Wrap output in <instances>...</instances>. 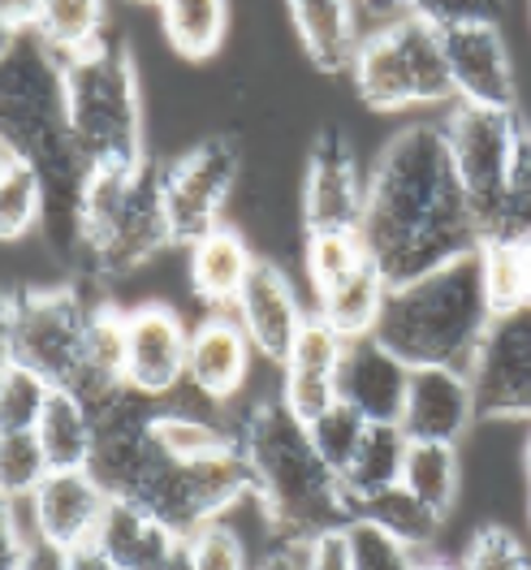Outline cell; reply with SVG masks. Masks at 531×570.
Here are the masks:
<instances>
[{
    "label": "cell",
    "instance_id": "cell-36",
    "mask_svg": "<svg viewBox=\"0 0 531 570\" xmlns=\"http://www.w3.org/2000/svg\"><path fill=\"white\" fill-rule=\"evenodd\" d=\"M48 471H52V463L39 445L36 428L0 432V489H4V498H31L48 480Z\"/></svg>",
    "mask_w": 531,
    "mask_h": 570
},
{
    "label": "cell",
    "instance_id": "cell-30",
    "mask_svg": "<svg viewBox=\"0 0 531 570\" xmlns=\"http://www.w3.org/2000/svg\"><path fill=\"white\" fill-rule=\"evenodd\" d=\"M43 178L27 156H18L13 147H0V234L4 243H22L27 234L43 229Z\"/></svg>",
    "mask_w": 531,
    "mask_h": 570
},
{
    "label": "cell",
    "instance_id": "cell-17",
    "mask_svg": "<svg viewBox=\"0 0 531 570\" xmlns=\"http://www.w3.org/2000/svg\"><path fill=\"white\" fill-rule=\"evenodd\" d=\"M234 316L247 328L255 355L273 358V363L289 358L303 324H307V312H303L289 277H285V268L273 264V259H255L247 285H243V294L234 303Z\"/></svg>",
    "mask_w": 531,
    "mask_h": 570
},
{
    "label": "cell",
    "instance_id": "cell-26",
    "mask_svg": "<svg viewBox=\"0 0 531 570\" xmlns=\"http://www.w3.org/2000/svg\"><path fill=\"white\" fill-rule=\"evenodd\" d=\"M406 450H411V436L402 432V424H367L351 466L342 471V493H346V505H351V519L358 501L376 498V493L402 484Z\"/></svg>",
    "mask_w": 531,
    "mask_h": 570
},
{
    "label": "cell",
    "instance_id": "cell-39",
    "mask_svg": "<svg viewBox=\"0 0 531 570\" xmlns=\"http://www.w3.org/2000/svg\"><path fill=\"white\" fill-rule=\"evenodd\" d=\"M307 428H312V441H316V450L324 454V463L342 475V471L351 466L354 450H358V441H363V432H367V420L337 397V402H333L328 411H319Z\"/></svg>",
    "mask_w": 531,
    "mask_h": 570
},
{
    "label": "cell",
    "instance_id": "cell-13",
    "mask_svg": "<svg viewBox=\"0 0 531 570\" xmlns=\"http://www.w3.org/2000/svg\"><path fill=\"white\" fill-rule=\"evenodd\" d=\"M363 208H367V174L358 169L351 139L328 126L307 156L303 225L307 234H358Z\"/></svg>",
    "mask_w": 531,
    "mask_h": 570
},
{
    "label": "cell",
    "instance_id": "cell-10",
    "mask_svg": "<svg viewBox=\"0 0 531 570\" xmlns=\"http://www.w3.org/2000/svg\"><path fill=\"white\" fill-rule=\"evenodd\" d=\"M238 178H243V151L229 135L199 139L190 151L169 160L160 169V181H165V213L174 243L190 247L204 234H213Z\"/></svg>",
    "mask_w": 531,
    "mask_h": 570
},
{
    "label": "cell",
    "instance_id": "cell-52",
    "mask_svg": "<svg viewBox=\"0 0 531 570\" xmlns=\"http://www.w3.org/2000/svg\"><path fill=\"white\" fill-rule=\"evenodd\" d=\"M523 459H528V480H531V436H528V454H523Z\"/></svg>",
    "mask_w": 531,
    "mask_h": 570
},
{
    "label": "cell",
    "instance_id": "cell-21",
    "mask_svg": "<svg viewBox=\"0 0 531 570\" xmlns=\"http://www.w3.org/2000/svg\"><path fill=\"white\" fill-rule=\"evenodd\" d=\"M250 346L247 328L238 316L208 312L190 328V351H186V381L204 393L208 402H229L250 376Z\"/></svg>",
    "mask_w": 531,
    "mask_h": 570
},
{
    "label": "cell",
    "instance_id": "cell-50",
    "mask_svg": "<svg viewBox=\"0 0 531 570\" xmlns=\"http://www.w3.org/2000/svg\"><path fill=\"white\" fill-rule=\"evenodd\" d=\"M358 4H363V13H372L376 22H385V18H393V13H402L397 0H358Z\"/></svg>",
    "mask_w": 531,
    "mask_h": 570
},
{
    "label": "cell",
    "instance_id": "cell-8",
    "mask_svg": "<svg viewBox=\"0 0 531 570\" xmlns=\"http://www.w3.org/2000/svg\"><path fill=\"white\" fill-rule=\"evenodd\" d=\"M247 493H255L250 484V466L243 459V450H225L213 459H199V463H165L151 471V480L139 489V501L147 514H156L169 532L177 535H195L199 528L216 523L234 501H243Z\"/></svg>",
    "mask_w": 531,
    "mask_h": 570
},
{
    "label": "cell",
    "instance_id": "cell-2",
    "mask_svg": "<svg viewBox=\"0 0 531 570\" xmlns=\"http://www.w3.org/2000/svg\"><path fill=\"white\" fill-rule=\"evenodd\" d=\"M0 142L27 156L43 178V238L78 273V208L87 186V156L78 151L66 121L61 61L31 31L4 39V82H0Z\"/></svg>",
    "mask_w": 531,
    "mask_h": 570
},
{
    "label": "cell",
    "instance_id": "cell-53",
    "mask_svg": "<svg viewBox=\"0 0 531 570\" xmlns=\"http://www.w3.org/2000/svg\"><path fill=\"white\" fill-rule=\"evenodd\" d=\"M135 4H160V0H135Z\"/></svg>",
    "mask_w": 531,
    "mask_h": 570
},
{
    "label": "cell",
    "instance_id": "cell-45",
    "mask_svg": "<svg viewBox=\"0 0 531 570\" xmlns=\"http://www.w3.org/2000/svg\"><path fill=\"white\" fill-rule=\"evenodd\" d=\"M312 562V535H282L273 540V549L264 553V562L255 570H307Z\"/></svg>",
    "mask_w": 531,
    "mask_h": 570
},
{
    "label": "cell",
    "instance_id": "cell-27",
    "mask_svg": "<svg viewBox=\"0 0 531 570\" xmlns=\"http://www.w3.org/2000/svg\"><path fill=\"white\" fill-rule=\"evenodd\" d=\"M36 436L48 454L52 471H87L96 450V420L91 406L70 390H52L43 415L36 424Z\"/></svg>",
    "mask_w": 531,
    "mask_h": 570
},
{
    "label": "cell",
    "instance_id": "cell-49",
    "mask_svg": "<svg viewBox=\"0 0 531 570\" xmlns=\"http://www.w3.org/2000/svg\"><path fill=\"white\" fill-rule=\"evenodd\" d=\"M165 570H199L195 567V549H190V535H181L174 549V558L165 562Z\"/></svg>",
    "mask_w": 531,
    "mask_h": 570
},
{
    "label": "cell",
    "instance_id": "cell-47",
    "mask_svg": "<svg viewBox=\"0 0 531 570\" xmlns=\"http://www.w3.org/2000/svg\"><path fill=\"white\" fill-rule=\"evenodd\" d=\"M39 9H43V0H0V27H4V39L36 31Z\"/></svg>",
    "mask_w": 531,
    "mask_h": 570
},
{
    "label": "cell",
    "instance_id": "cell-4",
    "mask_svg": "<svg viewBox=\"0 0 531 570\" xmlns=\"http://www.w3.org/2000/svg\"><path fill=\"white\" fill-rule=\"evenodd\" d=\"M496 321L480 250L459 255L406 285H390L376 337L411 367H471Z\"/></svg>",
    "mask_w": 531,
    "mask_h": 570
},
{
    "label": "cell",
    "instance_id": "cell-18",
    "mask_svg": "<svg viewBox=\"0 0 531 570\" xmlns=\"http://www.w3.org/2000/svg\"><path fill=\"white\" fill-rule=\"evenodd\" d=\"M27 501H31V528L43 540L78 549L96 540L112 498L91 471H48V480Z\"/></svg>",
    "mask_w": 531,
    "mask_h": 570
},
{
    "label": "cell",
    "instance_id": "cell-38",
    "mask_svg": "<svg viewBox=\"0 0 531 570\" xmlns=\"http://www.w3.org/2000/svg\"><path fill=\"white\" fill-rule=\"evenodd\" d=\"M372 250L363 234H307V277L312 289H328L342 277H351L358 264H367Z\"/></svg>",
    "mask_w": 531,
    "mask_h": 570
},
{
    "label": "cell",
    "instance_id": "cell-41",
    "mask_svg": "<svg viewBox=\"0 0 531 570\" xmlns=\"http://www.w3.org/2000/svg\"><path fill=\"white\" fill-rule=\"evenodd\" d=\"M346 532H351L354 570H424L402 540H393L390 532H381L372 523H351Z\"/></svg>",
    "mask_w": 531,
    "mask_h": 570
},
{
    "label": "cell",
    "instance_id": "cell-5",
    "mask_svg": "<svg viewBox=\"0 0 531 570\" xmlns=\"http://www.w3.org/2000/svg\"><path fill=\"white\" fill-rule=\"evenodd\" d=\"M66 121L91 169H139L142 87L139 66L121 39H105L96 52L61 61Z\"/></svg>",
    "mask_w": 531,
    "mask_h": 570
},
{
    "label": "cell",
    "instance_id": "cell-19",
    "mask_svg": "<svg viewBox=\"0 0 531 570\" xmlns=\"http://www.w3.org/2000/svg\"><path fill=\"white\" fill-rule=\"evenodd\" d=\"M475 415V390L462 367H411V390L402 406V432L411 441L459 445Z\"/></svg>",
    "mask_w": 531,
    "mask_h": 570
},
{
    "label": "cell",
    "instance_id": "cell-1",
    "mask_svg": "<svg viewBox=\"0 0 531 570\" xmlns=\"http://www.w3.org/2000/svg\"><path fill=\"white\" fill-rule=\"evenodd\" d=\"M363 243L390 285H406L432 268L480 250V225L454 169L445 126H402L367 174Z\"/></svg>",
    "mask_w": 531,
    "mask_h": 570
},
{
    "label": "cell",
    "instance_id": "cell-43",
    "mask_svg": "<svg viewBox=\"0 0 531 570\" xmlns=\"http://www.w3.org/2000/svg\"><path fill=\"white\" fill-rule=\"evenodd\" d=\"M190 549H195V567L199 570H247L243 540L229 528H220V519L190 535Z\"/></svg>",
    "mask_w": 531,
    "mask_h": 570
},
{
    "label": "cell",
    "instance_id": "cell-48",
    "mask_svg": "<svg viewBox=\"0 0 531 570\" xmlns=\"http://www.w3.org/2000/svg\"><path fill=\"white\" fill-rule=\"evenodd\" d=\"M70 570H121V567H117L105 549L91 540V544H78V549H70Z\"/></svg>",
    "mask_w": 531,
    "mask_h": 570
},
{
    "label": "cell",
    "instance_id": "cell-25",
    "mask_svg": "<svg viewBox=\"0 0 531 570\" xmlns=\"http://www.w3.org/2000/svg\"><path fill=\"white\" fill-rule=\"evenodd\" d=\"M385 298H390V282L376 268V259H367V264L354 268L351 277H342L328 289H316V316L333 333H342L346 342L372 337L376 324H381V312H385Z\"/></svg>",
    "mask_w": 531,
    "mask_h": 570
},
{
    "label": "cell",
    "instance_id": "cell-51",
    "mask_svg": "<svg viewBox=\"0 0 531 570\" xmlns=\"http://www.w3.org/2000/svg\"><path fill=\"white\" fill-rule=\"evenodd\" d=\"M519 255H523V282H528V307H531V238H514Z\"/></svg>",
    "mask_w": 531,
    "mask_h": 570
},
{
    "label": "cell",
    "instance_id": "cell-6",
    "mask_svg": "<svg viewBox=\"0 0 531 570\" xmlns=\"http://www.w3.org/2000/svg\"><path fill=\"white\" fill-rule=\"evenodd\" d=\"M351 82L372 112L459 105L441 31L411 13H393L363 31V43L351 61Z\"/></svg>",
    "mask_w": 531,
    "mask_h": 570
},
{
    "label": "cell",
    "instance_id": "cell-23",
    "mask_svg": "<svg viewBox=\"0 0 531 570\" xmlns=\"http://www.w3.org/2000/svg\"><path fill=\"white\" fill-rule=\"evenodd\" d=\"M181 535L169 532L156 514H147L139 501L112 498L105 510V523L96 532V544L121 570H165V562L174 558Z\"/></svg>",
    "mask_w": 531,
    "mask_h": 570
},
{
    "label": "cell",
    "instance_id": "cell-14",
    "mask_svg": "<svg viewBox=\"0 0 531 570\" xmlns=\"http://www.w3.org/2000/svg\"><path fill=\"white\" fill-rule=\"evenodd\" d=\"M441 48L459 105L519 112V78L510 66L501 22H466L454 31H441Z\"/></svg>",
    "mask_w": 531,
    "mask_h": 570
},
{
    "label": "cell",
    "instance_id": "cell-9",
    "mask_svg": "<svg viewBox=\"0 0 531 570\" xmlns=\"http://www.w3.org/2000/svg\"><path fill=\"white\" fill-rule=\"evenodd\" d=\"M519 112H501V108H475L454 105L445 126V139L454 151V169L466 190L471 216L480 225V238H493L496 216H501V195L510 178V160H514V135H519Z\"/></svg>",
    "mask_w": 531,
    "mask_h": 570
},
{
    "label": "cell",
    "instance_id": "cell-20",
    "mask_svg": "<svg viewBox=\"0 0 531 570\" xmlns=\"http://www.w3.org/2000/svg\"><path fill=\"white\" fill-rule=\"evenodd\" d=\"M346 355V337L333 333L319 316H307L289 358L282 363V397L298 420H316L337 402V372Z\"/></svg>",
    "mask_w": 531,
    "mask_h": 570
},
{
    "label": "cell",
    "instance_id": "cell-28",
    "mask_svg": "<svg viewBox=\"0 0 531 570\" xmlns=\"http://www.w3.org/2000/svg\"><path fill=\"white\" fill-rule=\"evenodd\" d=\"M31 36L57 61H73L82 52H96L108 39V4L105 0H43Z\"/></svg>",
    "mask_w": 531,
    "mask_h": 570
},
{
    "label": "cell",
    "instance_id": "cell-44",
    "mask_svg": "<svg viewBox=\"0 0 531 570\" xmlns=\"http://www.w3.org/2000/svg\"><path fill=\"white\" fill-rule=\"evenodd\" d=\"M307 570H354L351 532H346V528L319 532L316 540H312V562H307Z\"/></svg>",
    "mask_w": 531,
    "mask_h": 570
},
{
    "label": "cell",
    "instance_id": "cell-29",
    "mask_svg": "<svg viewBox=\"0 0 531 570\" xmlns=\"http://www.w3.org/2000/svg\"><path fill=\"white\" fill-rule=\"evenodd\" d=\"M160 27L181 61H208L229 31V0H160Z\"/></svg>",
    "mask_w": 531,
    "mask_h": 570
},
{
    "label": "cell",
    "instance_id": "cell-16",
    "mask_svg": "<svg viewBox=\"0 0 531 570\" xmlns=\"http://www.w3.org/2000/svg\"><path fill=\"white\" fill-rule=\"evenodd\" d=\"M406 390H411V363L393 355L376 333L346 342L342 372H337V397L354 406L367 424H402Z\"/></svg>",
    "mask_w": 531,
    "mask_h": 570
},
{
    "label": "cell",
    "instance_id": "cell-11",
    "mask_svg": "<svg viewBox=\"0 0 531 570\" xmlns=\"http://www.w3.org/2000/svg\"><path fill=\"white\" fill-rule=\"evenodd\" d=\"M480 420H528L531 424V307L496 316L466 367Z\"/></svg>",
    "mask_w": 531,
    "mask_h": 570
},
{
    "label": "cell",
    "instance_id": "cell-3",
    "mask_svg": "<svg viewBox=\"0 0 531 570\" xmlns=\"http://www.w3.org/2000/svg\"><path fill=\"white\" fill-rule=\"evenodd\" d=\"M238 432V450L250 466V498L264 505L268 523L282 535H312L351 528V505L342 475L324 463L307 420H298L285 397L255 402Z\"/></svg>",
    "mask_w": 531,
    "mask_h": 570
},
{
    "label": "cell",
    "instance_id": "cell-31",
    "mask_svg": "<svg viewBox=\"0 0 531 570\" xmlns=\"http://www.w3.org/2000/svg\"><path fill=\"white\" fill-rule=\"evenodd\" d=\"M351 523H372V528L390 532L393 540H402L406 549H424V544H432L436 532H441V514H436L432 505H424L415 493H406L402 484L376 493V498L358 501Z\"/></svg>",
    "mask_w": 531,
    "mask_h": 570
},
{
    "label": "cell",
    "instance_id": "cell-35",
    "mask_svg": "<svg viewBox=\"0 0 531 570\" xmlns=\"http://www.w3.org/2000/svg\"><path fill=\"white\" fill-rule=\"evenodd\" d=\"M480 268H484V289L496 316H510L528 307V282H523V255L514 238H484L480 243Z\"/></svg>",
    "mask_w": 531,
    "mask_h": 570
},
{
    "label": "cell",
    "instance_id": "cell-34",
    "mask_svg": "<svg viewBox=\"0 0 531 570\" xmlns=\"http://www.w3.org/2000/svg\"><path fill=\"white\" fill-rule=\"evenodd\" d=\"M52 381L39 376L36 367L27 363H13L4 358V372H0V428L4 432H22V428H36L48 397H52Z\"/></svg>",
    "mask_w": 531,
    "mask_h": 570
},
{
    "label": "cell",
    "instance_id": "cell-15",
    "mask_svg": "<svg viewBox=\"0 0 531 570\" xmlns=\"http://www.w3.org/2000/svg\"><path fill=\"white\" fill-rule=\"evenodd\" d=\"M190 328L174 307L142 303L126 312V385L147 397H169L186 381Z\"/></svg>",
    "mask_w": 531,
    "mask_h": 570
},
{
    "label": "cell",
    "instance_id": "cell-54",
    "mask_svg": "<svg viewBox=\"0 0 531 570\" xmlns=\"http://www.w3.org/2000/svg\"><path fill=\"white\" fill-rule=\"evenodd\" d=\"M528 519H531V498H528Z\"/></svg>",
    "mask_w": 531,
    "mask_h": 570
},
{
    "label": "cell",
    "instance_id": "cell-32",
    "mask_svg": "<svg viewBox=\"0 0 531 570\" xmlns=\"http://www.w3.org/2000/svg\"><path fill=\"white\" fill-rule=\"evenodd\" d=\"M402 489L432 505L441 519L454 510L459 498V454L445 441H411L406 466H402Z\"/></svg>",
    "mask_w": 531,
    "mask_h": 570
},
{
    "label": "cell",
    "instance_id": "cell-46",
    "mask_svg": "<svg viewBox=\"0 0 531 570\" xmlns=\"http://www.w3.org/2000/svg\"><path fill=\"white\" fill-rule=\"evenodd\" d=\"M13 570H70V549H61V544H52L43 535H31L27 553L18 558Z\"/></svg>",
    "mask_w": 531,
    "mask_h": 570
},
{
    "label": "cell",
    "instance_id": "cell-7",
    "mask_svg": "<svg viewBox=\"0 0 531 570\" xmlns=\"http://www.w3.org/2000/svg\"><path fill=\"white\" fill-rule=\"evenodd\" d=\"M96 303H87L73 285H31L4 298V358L36 367L57 390H73Z\"/></svg>",
    "mask_w": 531,
    "mask_h": 570
},
{
    "label": "cell",
    "instance_id": "cell-42",
    "mask_svg": "<svg viewBox=\"0 0 531 570\" xmlns=\"http://www.w3.org/2000/svg\"><path fill=\"white\" fill-rule=\"evenodd\" d=\"M402 13L427 22L432 31H454L466 22H496L501 0H397Z\"/></svg>",
    "mask_w": 531,
    "mask_h": 570
},
{
    "label": "cell",
    "instance_id": "cell-12",
    "mask_svg": "<svg viewBox=\"0 0 531 570\" xmlns=\"http://www.w3.org/2000/svg\"><path fill=\"white\" fill-rule=\"evenodd\" d=\"M160 169H165V165H156L151 156L139 165V174L130 181V195H126V208L112 220L105 243L91 250L82 277H91V282H112V277H126V273L142 268L151 255H160L165 247H174Z\"/></svg>",
    "mask_w": 531,
    "mask_h": 570
},
{
    "label": "cell",
    "instance_id": "cell-22",
    "mask_svg": "<svg viewBox=\"0 0 531 570\" xmlns=\"http://www.w3.org/2000/svg\"><path fill=\"white\" fill-rule=\"evenodd\" d=\"M285 9L294 22V36L316 70H351L354 52L363 43V27H358L363 4L358 0H285Z\"/></svg>",
    "mask_w": 531,
    "mask_h": 570
},
{
    "label": "cell",
    "instance_id": "cell-33",
    "mask_svg": "<svg viewBox=\"0 0 531 570\" xmlns=\"http://www.w3.org/2000/svg\"><path fill=\"white\" fill-rule=\"evenodd\" d=\"M156 441L160 450L177 459V463H199V459H213L238 445V432L220 424H208L199 415H181V411H160L156 415Z\"/></svg>",
    "mask_w": 531,
    "mask_h": 570
},
{
    "label": "cell",
    "instance_id": "cell-37",
    "mask_svg": "<svg viewBox=\"0 0 531 570\" xmlns=\"http://www.w3.org/2000/svg\"><path fill=\"white\" fill-rule=\"evenodd\" d=\"M493 238H531V126L519 121L514 135V160L501 195V216H496Z\"/></svg>",
    "mask_w": 531,
    "mask_h": 570
},
{
    "label": "cell",
    "instance_id": "cell-24",
    "mask_svg": "<svg viewBox=\"0 0 531 570\" xmlns=\"http://www.w3.org/2000/svg\"><path fill=\"white\" fill-rule=\"evenodd\" d=\"M186 250H190V289H195V298L204 307H213V312L234 307L243 285H247L250 268H255V255L243 243V234L216 225L213 234H204Z\"/></svg>",
    "mask_w": 531,
    "mask_h": 570
},
{
    "label": "cell",
    "instance_id": "cell-40",
    "mask_svg": "<svg viewBox=\"0 0 531 570\" xmlns=\"http://www.w3.org/2000/svg\"><path fill=\"white\" fill-rule=\"evenodd\" d=\"M454 570H531L528 544L505 528H480L471 535V544L462 549Z\"/></svg>",
    "mask_w": 531,
    "mask_h": 570
}]
</instances>
